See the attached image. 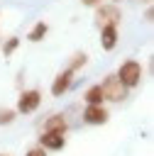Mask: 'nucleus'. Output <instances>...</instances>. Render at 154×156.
Returning a JSON list of instances; mask_svg holds the SVG:
<instances>
[{
	"label": "nucleus",
	"mask_w": 154,
	"mask_h": 156,
	"mask_svg": "<svg viewBox=\"0 0 154 156\" xmlns=\"http://www.w3.org/2000/svg\"><path fill=\"white\" fill-rule=\"evenodd\" d=\"M115 76H117V80H120L127 90H132V88H137V85L142 83V78H144V68H142L139 61L127 58V61H122V63L117 66Z\"/></svg>",
	"instance_id": "nucleus-1"
},
{
	"label": "nucleus",
	"mask_w": 154,
	"mask_h": 156,
	"mask_svg": "<svg viewBox=\"0 0 154 156\" xmlns=\"http://www.w3.org/2000/svg\"><path fill=\"white\" fill-rule=\"evenodd\" d=\"M93 20H95L98 27H105V24L120 27L122 24V10L115 2H100V5L93 7Z\"/></svg>",
	"instance_id": "nucleus-2"
},
{
	"label": "nucleus",
	"mask_w": 154,
	"mask_h": 156,
	"mask_svg": "<svg viewBox=\"0 0 154 156\" xmlns=\"http://www.w3.org/2000/svg\"><path fill=\"white\" fill-rule=\"evenodd\" d=\"M100 90H103V100H108V102H122V100L127 98V93H130V90L117 80L115 73H108V76L103 78Z\"/></svg>",
	"instance_id": "nucleus-3"
},
{
	"label": "nucleus",
	"mask_w": 154,
	"mask_h": 156,
	"mask_svg": "<svg viewBox=\"0 0 154 156\" xmlns=\"http://www.w3.org/2000/svg\"><path fill=\"white\" fill-rule=\"evenodd\" d=\"M39 105H42V90L39 88H27V90H20L15 110H17V115H32V112L39 110Z\"/></svg>",
	"instance_id": "nucleus-4"
},
{
	"label": "nucleus",
	"mask_w": 154,
	"mask_h": 156,
	"mask_svg": "<svg viewBox=\"0 0 154 156\" xmlns=\"http://www.w3.org/2000/svg\"><path fill=\"white\" fill-rule=\"evenodd\" d=\"M73 71H68V68H64V71H59L56 76H54V80H51V95L54 98H64L68 90H71V85H73Z\"/></svg>",
	"instance_id": "nucleus-5"
},
{
	"label": "nucleus",
	"mask_w": 154,
	"mask_h": 156,
	"mask_svg": "<svg viewBox=\"0 0 154 156\" xmlns=\"http://www.w3.org/2000/svg\"><path fill=\"white\" fill-rule=\"evenodd\" d=\"M83 122L90 124V127L108 124V122H110V112H108L105 105H86V110H83Z\"/></svg>",
	"instance_id": "nucleus-6"
},
{
	"label": "nucleus",
	"mask_w": 154,
	"mask_h": 156,
	"mask_svg": "<svg viewBox=\"0 0 154 156\" xmlns=\"http://www.w3.org/2000/svg\"><path fill=\"white\" fill-rule=\"evenodd\" d=\"M37 144L44 151H61L66 146V134H56V132H42Z\"/></svg>",
	"instance_id": "nucleus-7"
},
{
	"label": "nucleus",
	"mask_w": 154,
	"mask_h": 156,
	"mask_svg": "<svg viewBox=\"0 0 154 156\" xmlns=\"http://www.w3.org/2000/svg\"><path fill=\"white\" fill-rule=\"evenodd\" d=\"M98 29H100V49L103 51H112L117 46V39H120V27L105 24V27H98Z\"/></svg>",
	"instance_id": "nucleus-8"
},
{
	"label": "nucleus",
	"mask_w": 154,
	"mask_h": 156,
	"mask_svg": "<svg viewBox=\"0 0 154 156\" xmlns=\"http://www.w3.org/2000/svg\"><path fill=\"white\" fill-rule=\"evenodd\" d=\"M42 132H56V134H66V132H68V119H66V115H61V112L49 115V117L44 119V124H42Z\"/></svg>",
	"instance_id": "nucleus-9"
},
{
	"label": "nucleus",
	"mask_w": 154,
	"mask_h": 156,
	"mask_svg": "<svg viewBox=\"0 0 154 156\" xmlns=\"http://www.w3.org/2000/svg\"><path fill=\"white\" fill-rule=\"evenodd\" d=\"M46 34H49V24H46L44 20H39V22H34V24H32V29L27 32V41L39 44V41H42Z\"/></svg>",
	"instance_id": "nucleus-10"
},
{
	"label": "nucleus",
	"mask_w": 154,
	"mask_h": 156,
	"mask_svg": "<svg viewBox=\"0 0 154 156\" xmlns=\"http://www.w3.org/2000/svg\"><path fill=\"white\" fill-rule=\"evenodd\" d=\"M83 102L86 105H103V90H100V83H93L83 90Z\"/></svg>",
	"instance_id": "nucleus-11"
},
{
	"label": "nucleus",
	"mask_w": 154,
	"mask_h": 156,
	"mask_svg": "<svg viewBox=\"0 0 154 156\" xmlns=\"http://www.w3.org/2000/svg\"><path fill=\"white\" fill-rule=\"evenodd\" d=\"M86 63H88V54H86V51H73L71 58H68V63H66V68L76 73V71H81Z\"/></svg>",
	"instance_id": "nucleus-12"
},
{
	"label": "nucleus",
	"mask_w": 154,
	"mask_h": 156,
	"mask_svg": "<svg viewBox=\"0 0 154 156\" xmlns=\"http://www.w3.org/2000/svg\"><path fill=\"white\" fill-rule=\"evenodd\" d=\"M17 119V110L10 105H0V127H10Z\"/></svg>",
	"instance_id": "nucleus-13"
},
{
	"label": "nucleus",
	"mask_w": 154,
	"mask_h": 156,
	"mask_svg": "<svg viewBox=\"0 0 154 156\" xmlns=\"http://www.w3.org/2000/svg\"><path fill=\"white\" fill-rule=\"evenodd\" d=\"M17 46H20V37L12 34V37H7V39L0 44V51H2V56L7 58V56H12V54L17 51Z\"/></svg>",
	"instance_id": "nucleus-14"
},
{
	"label": "nucleus",
	"mask_w": 154,
	"mask_h": 156,
	"mask_svg": "<svg viewBox=\"0 0 154 156\" xmlns=\"http://www.w3.org/2000/svg\"><path fill=\"white\" fill-rule=\"evenodd\" d=\"M46 154H49V151H44L39 144H34V146H29V149L24 151V156H46Z\"/></svg>",
	"instance_id": "nucleus-15"
},
{
	"label": "nucleus",
	"mask_w": 154,
	"mask_h": 156,
	"mask_svg": "<svg viewBox=\"0 0 154 156\" xmlns=\"http://www.w3.org/2000/svg\"><path fill=\"white\" fill-rule=\"evenodd\" d=\"M152 17H154V10H152V5H147V10H144V22H147V24H152V22H154Z\"/></svg>",
	"instance_id": "nucleus-16"
},
{
	"label": "nucleus",
	"mask_w": 154,
	"mask_h": 156,
	"mask_svg": "<svg viewBox=\"0 0 154 156\" xmlns=\"http://www.w3.org/2000/svg\"><path fill=\"white\" fill-rule=\"evenodd\" d=\"M103 0H81V5H86V7H95V5H100Z\"/></svg>",
	"instance_id": "nucleus-17"
},
{
	"label": "nucleus",
	"mask_w": 154,
	"mask_h": 156,
	"mask_svg": "<svg viewBox=\"0 0 154 156\" xmlns=\"http://www.w3.org/2000/svg\"><path fill=\"white\" fill-rule=\"evenodd\" d=\"M137 2H144V5H152V0H137Z\"/></svg>",
	"instance_id": "nucleus-18"
},
{
	"label": "nucleus",
	"mask_w": 154,
	"mask_h": 156,
	"mask_svg": "<svg viewBox=\"0 0 154 156\" xmlns=\"http://www.w3.org/2000/svg\"><path fill=\"white\" fill-rule=\"evenodd\" d=\"M112 2H115V5H120V2H122V0H112Z\"/></svg>",
	"instance_id": "nucleus-19"
},
{
	"label": "nucleus",
	"mask_w": 154,
	"mask_h": 156,
	"mask_svg": "<svg viewBox=\"0 0 154 156\" xmlns=\"http://www.w3.org/2000/svg\"><path fill=\"white\" fill-rule=\"evenodd\" d=\"M0 156H10V154H0Z\"/></svg>",
	"instance_id": "nucleus-20"
}]
</instances>
